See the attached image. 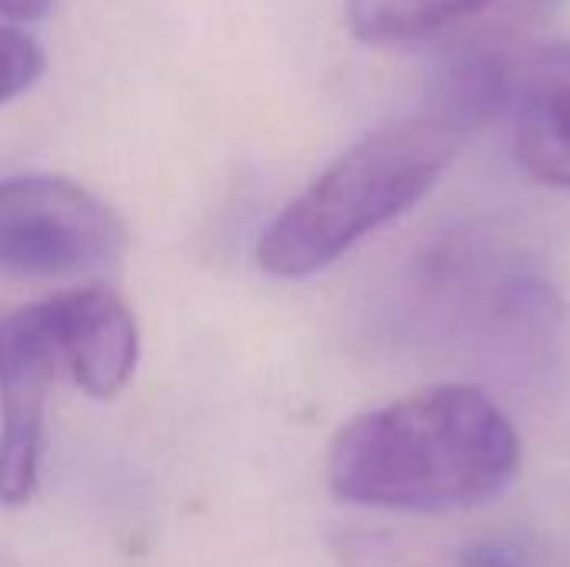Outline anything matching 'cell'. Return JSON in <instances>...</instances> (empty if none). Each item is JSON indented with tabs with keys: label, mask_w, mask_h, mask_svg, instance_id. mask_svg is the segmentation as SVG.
I'll return each instance as SVG.
<instances>
[{
	"label": "cell",
	"mask_w": 570,
	"mask_h": 567,
	"mask_svg": "<svg viewBox=\"0 0 570 567\" xmlns=\"http://www.w3.org/2000/svg\"><path fill=\"white\" fill-rule=\"evenodd\" d=\"M521 468L511 418L474 384H434L347 421L327 454L331 495L384 511H464Z\"/></svg>",
	"instance_id": "obj_1"
},
{
	"label": "cell",
	"mask_w": 570,
	"mask_h": 567,
	"mask_svg": "<svg viewBox=\"0 0 570 567\" xmlns=\"http://www.w3.org/2000/svg\"><path fill=\"white\" fill-rule=\"evenodd\" d=\"M464 134L414 117L371 130L331 160L261 234L257 267L271 277H311L377 227L411 211L451 167Z\"/></svg>",
	"instance_id": "obj_2"
},
{
	"label": "cell",
	"mask_w": 570,
	"mask_h": 567,
	"mask_svg": "<svg viewBox=\"0 0 570 567\" xmlns=\"http://www.w3.org/2000/svg\"><path fill=\"white\" fill-rule=\"evenodd\" d=\"M127 244L120 217L67 177L0 180V274L80 277L110 267Z\"/></svg>",
	"instance_id": "obj_3"
},
{
	"label": "cell",
	"mask_w": 570,
	"mask_h": 567,
	"mask_svg": "<svg viewBox=\"0 0 570 567\" xmlns=\"http://www.w3.org/2000/svg\"><path fill=\"white\" fill-rule=\"evenodd\" d=\"M60 371L47 301L0 317V505L20 508L40 485L47 388Z\"/></svg>",
	"instance_id": "obj_4"
},
{
	"label": "cell",
	"mask_w": 570,
	"mask_h": 567,
	"mask_svg": "<svg viewBox=\"0 0 570 567\" xmlns=\"http://www.w3.org/2000/svg\"><path fill=\"white\" fill-rule=\"evenodd\" d=\"M47 314L60 371L97 401L117 398L130 384L140 358L137 317L124 297L100 284L77 287L47 297Z\"/></svg>",
	"instance_id": "obj_5"
},
{
	"label": "cell",
	"mask_w": 570,
	"mask_h": 567,
	"mask_svg": "<svg viewBox=\"0 0 570 567\" xmlns=\"http://www.w3.org/2000/svg\"><path fill=\"white\" fill-rule=\"evenodd\" d=\"M534 70L531 57H514L494 40L478 47H461L431 77L428 117L468 134L498 117L511 100H521Z\"/></svg>",
	"instance_id": "obj_6"
},
{
	"label": "cell",
	"mask_w": 570,
	"mask_h": 567,
	"mask_svg": "<svg viewBox=\"0 0 570 567\" xmlns=\"http://www.w3.org/2000/svg\"><path fill=\"white\" fill-rule=\"evenodd\" d=\"M514 157L538 184L570 190V47H548L534 57L514 127Z\"/></svg>",
	"instance_id": "obj_7"
},
{
	"label": "cell",
	"mask_w": 570,
	"mask_h": 567,
	"mask_svg": "<svg viewBox=\"0 0 570 567\" xmlns=\"http://www.w3.org/2000/svg\"><path fill=\"white\" fill-rule=\"evenodd\" d=\"M511 0H344V23L367 47H404L458 30Z\"/></svg>",
	"instance_id": "obj_8"
},
{
	"label": "cell",
	"mask_w": 570,
	"mask_h": 567,
	"mask_svg": "<svg viewBox=\"0 0 570 567\" xmlns=\"http://www.w3.org/2000/svg\"><path fill=\"white\" fill-rule=\"evenodd\" d=\"M47 67L43 47L17 23L0 20V104L27 94Z\"/></svg>",
	"instance_id": "obj_9"
},
{
	"label": "cell",
	"mask_w": 570,
	"mask_h": 567,
	"mask_svg": "<svg viewBox=\"0 0 570 567\" xmlns=\"http://www.w3.org/2000/svg\"><path fill=\"white\" fill-rule=\"evenodd\" d=\"M53 0H0V17L7 23H30L50 10Z\"/></svg>",
	"instance_id": "obj_10"
}]
</instances>
